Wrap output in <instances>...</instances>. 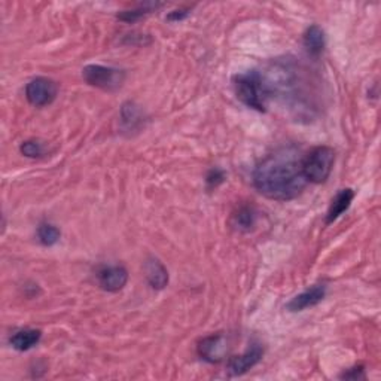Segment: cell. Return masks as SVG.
I'll return each instance as SVG.
<instances>
[{
	"label": "cell",
	"instance_id": "cell-1",
	"mask_svg": "<svg viewBox=\"0 0 381 381\" xmlns=\"http://www.w3.org/2000/svg\"><path fill=\"white\" fill-rule=\"evenodd\" d=\"M254 186L259 194L275 201H291L307 186L302 157L293 148L268 155L254 170Z\"/></svg>",
	"mask_w": 381,
	"mask_h": 381
},
{
	"label": "cell",
	"instance_id": "cell-2",
	"mask_svg": "<svg viewBox=\"0 0 381 381\" xmlns=\"http://www.w3.org/2000/svg\"><path fill=\"white\" fill-rule=\"evenodd\" d=\"M259 73H261L268 100L275 97L293 110H310V103L313 101L310 95V79L295 62L275 60L267 67L265 72Z\"/></svg>",
	"mask_w": 381,
	"mask_h": 381
},
{
	"label": "cell",
	"instance_id": "cell-3",
	"mask_svg": "<svg viewBox=\"0 0 381 381\" xmlns=\"http://www.w3.org/2000/svg\"><path fill=\"white\" fill-rule=\"evenodd\" d=\"M234 91L237 99L249 109H255L258 112L267 110L268 95L262 82L261 73L258 71H247L245 73H238L232 77Z\"/></svg>",
	"mask_w": 381,
	"mask_h": 381
},
{
	"label": "cell",
	"instance_id": "cell-4",
	"mask_svg": "<svg viewBox=\"0 0 381 381\" xmlns=\"http://www.w3.org/2000/svg\"><path fill=\"white\" fill-rule=\"evenodd\" d=\"M335 161V152L329 146H317L302 157V171L308 184H325Z\"/></svg>",
	"mask_w": 381,
	"mask_h": 381
},
{
	"label": "cell",
	"instance_id": "cell-5",
	"mask_svg": "<svg viewBox=\"0 0 381 381\" xmlns=\"http://www.w3.org/2000/svg\"><path fill=\"white\" fill-rule=\"evenodd\" d=\"M82 76L85 82L103 91H116L125 81L124 71L101 64H88L84 67Z\"/></svg>",
	"mask_w": 381,
	"mask_h": 381
},
{
	"label": "cell",
	"instance_id": "cell-6",
	"mask_svg": "<svg viewBox=\"0 0 381 381\" xmlns=\"http://www.w3.org/2000/svg\"><path fill=\"white\" fill-rule=\"evenodd\" d=\"M58 94V85L49 77H34L25 86V97L29 103L36 108H45L51 105Z\"/></svg>",
	"mask_w": 381,
	"mask_h": 381
},
{
	"label": "cell",
	"instance_id": "cell-7",
	"mask_svg": "<svg viewBox=\"0 0 381 381\" xmlns=\"http://www.w3.org/2000/svg\"><path fill=\"white\" fill-rule=\"evenodd\" d=\"M198 356L209 363L222 362L230 352L228 339L223 334H213L206 336L197 345Z\"/></svg>",
	"mask_w": 381,
	"mask_h": 381
},
{
	"label": "cell",
	"instance_id": "cell-8",
	"mask_svg": "<svg viewBox=\"0 0 381 381\" xmlns=\"http://www.w3.org/2000/svg\"><path fill=\"white\" fill-rule=\"evenodd\" d=\"M264 356V349L259 343H252L249 345V349L238 354V356H234L228 360L227 371L231 377H238L243 376L249 369H252L255 365H258L259 360Z\"/></svg>",
	"mask_w": 381,
	"mask_h": 381
},
{
	"label": "cell",
	"instance_id": "cell-9",
	"mask_svg": "<svg viewBox=\"0 0 381 381\" xmlns=\"http://www.w3.org/2000/svg\"><path fill=\"white\" fill-rule=\"evenodd\" d=\"M326 295V286L325 284H315L310 289L298 293L297 297H293L288 304H286V310L291 313H298V311H304L307 308H311L317 306L319 302Z\"/></svg>",
	"mask_w": 381,
	"mask_h": 381
},
{
	"label": "cell",
	"instance_id": "cell-10",
	"mask_svg": "<svg viewBox=\"0 0 381 381\" xmlns=\"http://www.w3.org/2000/svg\"><path fill=\"white\" fill-rule=\"evenodd\" d=\"M99 284L103 291L106 292H119L124 289V286L128 282V271L121 265H112L101 268L97 274Z\"/></svg>",
	"mask_w": 381,
	"mask_h": 381
},
{
	"label": "cell",
	"instance_id": "cell-11",
	"mask_svg": "<svg viewBox=\"0 0 381 381\" xmlns=\"http://www.w3.org/2000/svg\"><path fill=\"white\" fill-rule=\"evenodd\" d=\"M145 273L152 289L162 291L169 284L167 268L157 258H148L145 262Z\"/></svg>",
	"mask_w": 381,
	"mask_h": 381
},
{
	"label": "cell",
	"instance_id": "cell-12",
	"mask_svg": "<svg viewBox=\"0 0 381 381\" xmlns=\"http://www.w3.org/2000/svg\"><path fill=\"white\" fill-rule=\"evenodd\" d=\"M258 221V212L254 206H241L232 213L231 216V227L238 232H249L252 231Z\"/></svg>",
	"mask_w": 381,
	"mask_h": 381
},
{
	"label": "cell",
	"instance_id": "cell-13",
	"mask_svg": "<svg viewBox=\"0 0 381 381\" xmlns=\"http://www.w3.org/2000/svg\"><path fill=\"white\" fill-rule=\"evenodd\" d=\"M353 198H354L353 189H350V188L341 189L340 193L335 195L331 206H329V210L326 213V223L328 225L332 223L334 221L339 219L345 210H349V207L352 206Z\"/></svg>",
	"mask_w": 381,
	"mask_h": 381
},
{
	"label": "cell",
	"instance_id": "cell-14",
	"mask_svg": "<svg viewBox=\"0 0 381 381\" xmlns=\"http://www.w3.org/2000/svg\"><path fill=\"white\" fill-rule=\"evenodd\" d=\"M40 336L42 332L38 329H20V331L12 334L10 344L16 352H27L40 341Z\"/></svg>",
	"mask_w": 381,
	"mask_h": 381
},
{
	"label": "cell",
	"instance_id": "cell-15",
	"mask_svg": "<svg viewBox=\"0 0 381 381\" xmlns=\"http://www.w3.org/2000/svg\"><path fill=\"white\" fill-rule=\"evenodd\" d=\"M304 48L307 53L313 57H319L323 53L326 39H325V32L319 27V25H311L304 33Z\"/></svg>",
	"mask_w": 381,
	"mask_h": 381
},
{
	"label": "cell",
	"instance_id": "cell-16",
	"mask_svg": "<svg viewBox=\"0 0 381 381\" xmlns=\"http://www.w3.org/2000/svg\"><path fill=\"white\" fill-rule=\"evenodd\" d=\"M121 119L128 130H134L138 124H142V112L134 103L127 101L121 109Z\"/></svg>",
	"mask_w": 381,
	"mask_h": 381
},
{
	"label": "cell",
	"instance_id": "cell-17",
	"mask_svg": "<svg viewBox=\"0 0 381 381\" xmlns=\"http://www.w3.org/2000/svg\"><path fill=\"white\" fill-rule=\"evenodd\" d=\"M60 237H62V232L57 227L51 223H40L38 228V240L42 246L51 247L58 243Z\"/></svg>",
	"mask_w": 381,
	"mask_h": 381
},
{
	"label": "cell",
	"instance_id": "cell-18",
	"mask_svg": "<svg viewBox=\"0 0 381 381\" xmlns=\"http://www.w3.org/2000/svg\"><path fill=\"white\" fill-rule=\"evenodd\" d=\"M161 6H162L161 3H145V5H140L138 8H136V10L119 12L118 14V19L121 21H125V23H134L137 20H140L142 16L149 15L153 11H157L158 8H161Z\"/></svg>",
	"mask_w": 381,
	"mask_h": 381
},
{
	"label": "cell",
	"instance_id": "cell-19",
	"mask_svg": "<svg viewBox=\"0 0 381 381\" xmlns=\"http://www.w3.org/2000/svg\"><path fill=\"white\" fill-rule=\"evenodd\" d=\"M20 151L27 158H39L45 153V146L39 140H25L21 143Z\"/></svg>",
	"mask_w": 381,
	"mask_h": 381
},
{
	"label": "cell",
	"instance_id": "cell-20",
	"mask_svg": "<svg viewBox=\"0 0 381 381\" xmlns=\"http://www.w3.org/2000/svg\"><path fill=\"white\" fill-rule=\"evenodd\" d=\"M223 180H225V173L219 169H213L209 171V175H207L206 184H207V188L213 189V188H218Z\"/></svg>",
	"mask_w": 381,
	"mask_h": 381
},
{
	"label": "cell",
	"instance_id": "cell-21",
	"mask_svg": "<svg viewBox=\"0 0 381 381\" xmlns=\"http://www.w3.org/2000/svg\"><path fill=\"white\" fill-rule=\"evenodd\" d=\"M365 377H367L365 376V369H363L362 365L353 367V368H350L347 371H344L343 374L340 376V378H343V380H363Z\"/></svg>",
	"mask_w": 381,
	"mask_h": 381
},
{
	"label": "cell",
	"instance_id": "cell-22",
	"mask_svg": "<svg viewBox=\"0 0 381 381\" xmlns=\"http://www.w3.org/2000/svg\"><path fill=\"white\" fill-rule=\"evenodd\" d=\"M189 10H176V11H173L167 15V20L169 21H182V20H185L186 16L189 15Z\"/></svg>",
	"mask_w": 381,
	"mask_h": 381
}]
</instances>
